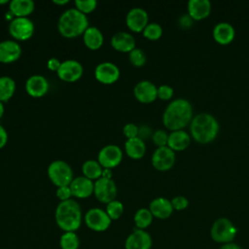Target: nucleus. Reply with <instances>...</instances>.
Masks as SVG:
<instances>
[{
	"label": "nucleus",
	"mask_w": 249,
	"mask_h": 249,
	"mask_svg": "<svg viewBox=\"0 0 249 249\" xmlns=\"http://www.w3.org/2000/svg\"><path fill=\"white\" fill-rule=\"evenodd\" d=\"M193 120V107L189 100L177 98L171 101L163 111L162 123L171 130H181L191 124Z\"/></svg>",
	"instance_id": "f257e3e1"
},
{
	"label": "nucleus",
	"mask_w": 249,
	"mask_h": 249,
	"mask_svg": "<svg viewBox=\"0 0 249 249\" xmlns=\"http://www.w3.org/2000/svg\"><path fill=\"white\" fill-rule=\"evenodd\" d=\"M57 227L63 231H76L82 224L83 215L80 204L74 199L60 201L54 211Z\"/></svg>",
	"instance_id": "f03ea898"
},
{
	"label": "nucleus",
	"mask_w": 249,
	"mask_h": 249,
	"mask_svg": "<svg viewBox=\"0 0 249 249\" xmlns=\"http://www.w3.org/2000/svg\"><path fill=\"white\" fill-rule=\"evenodd\" d=\"M89 26L87 15L76 8L65 10L57 21V30L65 38H75L83 35Z\"/></svg>",
	"instance_id": "7ed1b4c3"
},
{
	"label": "nucleus",
	"mask_w": 249,
	"mask_h": 249,
	"mask_svg": "<svg viewBox=\"0 0 249 249\" xmlns=\"http://www.w3.org/2000/svg\"><path fill=\"white\" fill-rule=\"evenodd\" d=\"M190 131L192 137L200 144L212 142L219 132V123L216 118L209 113H199L196 115L191 124Z\"/></svg>",
	"instance_id": "20e7f679"
},
{
	"label": "nucleus",
	"mask_w": 249,
	"mask_h": 249,
	"mask_svg": "<svg viewBox=\"0 0 249 249\" xmlns=\"http://www.w3.org/2000/svg\"><path fill=\"white\" fill-rule=\"evenodd\" d=\"M50 181L58 187L69 186L74 179L73 170L68 162L62 160H55L52 161L47 169Z\"/></svg>",
	"instance_id": "39448f33"
},
{
	"label": "nucleus",
	"mask_w": 249,
	"mask_h": 249,
	"mask_svg": "<svg viewBox=\"0 0 249 249\" xmlns=\"http://www.w3.org/2000/svg\"><path fill=\"white\" fill-rule=\"evenodd\" d=\"M237 233V229L228 218L222 217L217 219L210 230L211 238L222 244L232 242Z\"/></svg>",
	"instance_id": "423d86ee"
},
{
	"label": "nucleus",
	"mask_w": 249,
	"mask_h": 249,
	"mask_svg": "<svg viewBox=\"0 0 249 249\" xmlns=\"http://www.w3.org/2000/svg\"><path fill=\"white\" fill-rule=\"evenodd\" d=\"M84 222L89 230L96 232H102L109 229L112 220L104 209L92 207L86 212Z\"/></svg>",
	"instance_id": "0eeeda50"
},
{
	"label": "nucleus",
	"mask_w": 249,
	"mask_h": 249,
	"mask_svg": "<svg viewBox=\"0 0 249 249\" xmlns=\"http://www.w3.org/2000/svg\"><path fill=\"white\" fill-rule=\"evenodd\" d=\"M8 30L16 41H26L33 36L35 25L28 18H14L9 23Z\"/></svg>",
	"instance_id": "6e6552de"
},
{
	"label": "nucleus",
	"mask_w": 249,
	"mask_h": 249,
	"mask_svg": "<svg viewBox=\"0 0 249 249\" xmlns=\"http://www.w3.org/2000/svg\"><path fill=\"white\" fill-rule=\"evenodd\" d=\"M118 193L117 185L112 178L101 177L94 181L93 195L95 198L101 203H109L116 199Z\"/></svg>",
	"instance_id": "1a4fd4ad"
},
{
	"label": "nucleus",
	"mask_w": 249,
	"mask_h": 249,
	"mask_svg": "<svg viewBox=\"0 0 249 249\" xmlns=\"http://www.w3.org/2000/svg\"><path fill=\"white\" fill-rule=\"evenodd\" d=\"M123 160V151L115 144L102 147L97 154V161L103 168L112 169L117 167Z\"/></svg>",
	"instance_id": "9d476101"
},
{
	"label": "nucleus",
	"mask_w": 249,
	"mask_h": 249,
	"mask_svg": "<svg viewBox=\"0 0 249 249\" xmlns=\"http://www.w3.org/2000/svg\"><path fill=\"white\" fill-rule=\"evenodd\" d=\"M84 73V67L81 62L76 59H66L56 71L58 78L67 83H74L80 80Z\"/></svg>",
	"instance_id": "9b49d317"
},
{
	"label": "nucleus",
	"mask_w": 249,
	"mask_h": 249,
	"mask_svg": "<svg viewBox=\"0 0 249 249\" xmlns=\"http://www.w3.org/2000/svg\"><path fill=\"white\" fill-rule=\"evenodd\" d=\"M121 75L119 67L111 61H102L94 68V78L101 84L112 85L116 83Z\"/></svg>",
	"instance_id": "f8f14e48"
},
{
	"label": "nucleus",
	"mask_w": 249,
	"mask_h": 249,
	"mask_svg": "<svg viewBox=\"0 0 249 249\" xmlns=\"http://www.w3.org/2000/svg\"><path fill=\"white\" fill-rule=\"evenodd\" d=\"M175 152L167 146L157 148L152 155V165L159 171H167L175 163Z\"/></svg>",
	"instance_id": "ddd939ff"
},
{
	"label": "nucleus",
	"mask_w": 249,
	"mask_h": 249,
	"mask_svg": "<svg viewBox=\"0 0 249 249\" xmlns=\"http://www.w3.org/2000/svg\"><path fill=\"white\" fill-rule=\"evenodd\" d=\"M148 23L149 16L143 8H131L125 16V24L133 32H142Z\"/></svg>",
	"instance_id": "4468645a"
},
{
	"label": "nucleus",
	"mask_w": 249,
	"mask_h": 249,
	"mask_svg": "<svg viewBox=\"0 0 249 249\" xmlns=\"http://www.w3.org/2000/svg\"><path fill=\"white\" fill-rule=\"evenodd\" d=\"M133 95L141 103H152L158 98V88L154 83L143 80L134 86Z\"/></svg>",
	"instance_id": "2eb2a0df"
},
{
	"label": "nucleus",
	"mask_w": 249,
	"mask_h": 249,
	"mask_svg": "<svg viewBox=\"0 0 249 249\" xmlns=\"http://www.w3.org/2000/svg\"><path fill=\"white\" fill-rule=\"evenodd\" d=\"M152 237L145 230H134L124 241V249H151Z\"/></svg>",
	"instance_id": "dca6fc26"
},
{
	"label": "nucleus",
	"mask_w": 249,
	"mask_h": 249,
	"mask_svg": "<svg viewBox=\"0 0 249 249\" xmlns=\"http://www.w3.org/2000/svg\"><path fill=\"white\" fill-rule=\"evenodd\" d=\"M49 81L47 78L40 74L30 76L25 82V90L28 95L39 98L44 96L49 91Z\"/></svg>",
	"instance_id": "f3484780"
},
{
	"label": "nucleus",
	"mask_w": 249,
	"mask_h": 249,
	"mask_svg": "<svg viewBox=\"0 0 249 249\" xmlns=\"http://www.w3.org/2000/svg\"><path fill=\"white\" fill-rule=\"evenodd\" d=\"M21 55V47L16 40H4L0 42V62L13 63Z\"/></svg>",
	"instance_id": "a211bd4d"
},
{
	"label": "nucleus",
	"mask_w": 249,
	"mask_h": 249,
	"mask_svg": "<svg viewBox=\"0 0 249 249\" xmlns=\"http://www.w3.org/2000/svg\"><path fill=\"white\" fill-rule=\"evenodd\" d=\"M69 187L73 196L77 198H87L93 194L94 182L82 175L75 177Z\"/></svg>",
	"instance_id": "6ab92c4d"
},
{
	"label": "nucleus",
	"mask_w": 249,
	"mask_h": 249,
	"mask_svg": "<svg viewBox=\"0 0 249 249\" xmlns=\"http://www.w3.org/2000/svg\"><path fill=\"white\" fill-rule=\"evenodd\" d=\"M112 48L121 53H129L136 48V42L132 34L125 31L116 32L110 40Z\"/></svg>",
	"instance_id": "aec40b11"
},
{
	"label": "nucleus",
	"mask_w": 249,
	"mask_h": 249,
	"mask_svg": "<svg viewBox=\"0 0 249 249\" xmlns=\"http://www.w3.org/2000/svg\"><path fill=\"white\" fill-rule=\"evenodd\" d=\"M149 210L154 217L163 220L169 218L174 209L172 207L171 200L165 197H156L150 202Z\"/></svg>",
	"instance_id": "412c9836"
},
{
	"label": "nucleus",
	"mask_w": 249,
	"mask_h": 249,
	"mask_svg": "<svg viewBox=\"0 0 249 249\" xmlns=\"http://www.w3.org/2000/svg\"><path fill=\"white\" fill-rule=\"evenodd\" d=\"M211 13V3L208 0H190L188 2V14L194 20L206 18Z\"/></svg>",
	"instance_id": "4be33fe9"
},
{
	"label": "nucleus",
	"mask_w": 249,
	"mask_h": 249,
	"mask_svg": "<svg viewBox=\"0 0 249 249\" xmlns=\"http://www.w3.org/2000/svg\"><path fill=\"white\" fill-rule=\"evenodd\" d=\"M235 36L233 26L229 22H219L213 28V38L221 45H228L231 43Z\"/></svg>",
	"instance_id": "5701e85b"
},
{
	"label": "nucleus",
	"mask_w": 249,
	"mask_h": 249,
	"mask_svg": "<svg viewBox=\"0 0 249 249\" xmlns=\"http://www.w3.org/2000/svg\"><path fill=\"white\" fill-rule=\"evenodd\" d=\"M190 142L191 137L185 130H174L168 134L167 147L174 152H180L186 150Z\"/></svg>",
	"instance_id": "b1692460"
},
{
	"label": "nucleus",
	"mask_w": 249,
	"mask_h": 249,
	"mask_svg": "<svg viewBox=\"0 0 249 249\" xmlns=\"http://www.w3.org/2000/svg\"><path fill=\"white\" fill-rule=\"evenodd\" d=\"M82 36L85 46L91 51H96L103 45V34L101 30L96 26H89Z\"/></svg>",
	"instance_id": "393cba45"
},
{
	"label": "nucleus",
	"mask_w": 249,
	"mask_h": 249,
	"mask_svg": "<svg viewBox=\"0 0 249 249\" xmlns=\"http://www.w3.org/2000/svg\"><path fill=\"white\" fill-rule=\"evenodd\" d=\"M34 9L35 4L32 0H12L9 3L10 13L15 18H28Z\"/></svg>",
	"instance_id": "a878e982"
},
{
	"label": "nucleus",
	"mask_w": 249,
	"mask_h": 249,
	"mask_svg": "<svg viewBox=\"0 0 249 249\" xmlns=\"http://www.w3.org/2000/svg\"><path fill=\"white\" fill-rule=\"evenodd\" d=\"M124 151L130 159L140 160L144 157L146 153L145 142L140 137L126 139V141L124 142Z\"/></svg>",
	"instance_id": "bb28decb"
},
{
	"label": "nucleus",
	"mask_w": 249,
	"mask_h": 249,
	"mask_svg": "<svg viewBox=\"0 0 249 249\" xmlns=\"http://www.w3.org/2000/svg\"><path fill=\"white\" fill-rule=\"evenodd\" d=\"M103 169L104 168L95 160H88L82 164L83 176L92 181H96L97 179L102 177Z\"/></svg>",
	"instance_id": "cd10ccee"
},
{
	"label": "nucleus",
	"mask_w": 249,
	"mask_h": 249,
	"mask_svg": "<svg viewBox=\"0 0 249 249\" xmlns=\"http://www.w3.org/2000/svg\"><path fill=\"white\" fill-rule=\"evenodd\" d=\"M16 91V82L9 76L0 77V101L7 102Z\"/></svg>",
	"instance_id": "c85d7f7f"
},
{
	"label": "nucleus",
	"mask_w": 249,
	"mask_h": 249,
	"mask_svg": "<svg viewBox=\"0 0 249 249\" xmlns=\"http://www.w3.org/2000/svg\"><path fill=\"white\" fill-rule=\"evenodd\" d=\"M153 218L154 216L152 215L149 208L142 207L135 212L133 216V221L138 230H145L152 224Z\"/></svg>",
	"instance_id": "c756f323"
},
{
	"label": "nucleus",
	"mask_w": 249,
	"mask_h": 249,
	"mask_svg": "<svg viewBox=\"0 0 249 249\" xmlns=\"http://www.w3.org/2000/svg\"><path fill=\"white\" fill-rule=\"evenodd\" d=\"M59 246L61 249H78L80 239L76 231H64L59 238Z\"/></svg>",
	"instance_id": "7c9ffc66"
},
{
	"label": "nucleus",
	"mask_w": 249,
	"mask_h": 249,
	"mask_svg": "<svg viewBox=\"0 0 249 249\" xmlns=\"http://www.w3.org/2000/svg\"><path fill=\"white\" fill-rule=\"evenodd\" d=\"M143 36L151 41L159 40L162 35V28L157 22H149L142 31Z\"/></svg>",
	"instance_id": "2f4dec72"
},
{
	"label": "nucleus",
	"mask_w": 249,
	"mask_h": 249,
	"mask_svg": "<svg viewBox=\"0 0 249 249\" xmlns=\"http://www.w3.org/2000/svg\"><path fill=\"white\" fill-rule=\"evenodd\" d=\"M105 211L112 221L118 220L122 217L124 213V204L120 200L114 199L106 204Z\"/></svg>",
	"instance_id": "473e14b6"
},
{
	"label": "nucleus",
	"mask_w": 249,
	"mask_h": 249,
	"mask_svg": "<svg viewBox=\"0 0 249 249\" xmlns=\"http://www.w3.org/2000/svg\"><path fill=\"white\" fill-rule=\"evenodd\" d=\"M128 59L130 63L135 67H141L146 63L147 57L143 50L139 48H134L128 53Z\"/></svg>",
	"instance_id": "72a5a7b5"
},
{
	"label": "nucleus",
	"mask_w": 249,
	"mask_h": 249,
	"mask_svg": "<svg viewBox=\"0 0 249 249\" xmlns=\"http://www.w3.org/2000/svg\"><path fill=\"white\" fill-rule=\"evenodd\" d=\"M75 8L87 15L93 12L96 9L97 1L96 0H75Z\"/></svg>",
	"instance_id": "f704fd0d"
},
{
	"label": "nucleus",
	"mask_w": 249,
	"mask_h": 249,
	"mask_svg": "<svg viewBox=\"0 0 249 249\" xmlns=\"http://www.w3.org/2000/svg\"><path fill=\"white\" fill-rule=\"evenodd\" d=\"M152 140L156 146L159 147H164L167 146V140H168V134L163 129H157L152 134Z\"/></svg>",
	"instance_id": "c9c22d12"
},
{
	"label": "nucleus",
	"mask_w": 249,
	"mask_h": 249,
	"mask_svg": "<svg viewBox=\"0 0 249 249\" xmlns=\"http://www.w3.org/2000/svg\"><path fill=\"white\" fill-rule=\"evenodd\" d=\"M123 133L126 137V139L138 137L139 127L133 123H127L123 127Z\"/></svg>",
	"instance_id": "e433bc0d"
},
{
	"label": "nucleus",
	"mask_w": 249,
	"mask_h": 249,
	"mask_svg": "<svg viewBox=\"0 0 249 249\" xmlns=\"http://www.w3.org/2000/svg\"><path fill=\"white\" fill-rule=\"evenodd\" d=\"M171 204L174 210H184L189 205V200L184 196H177L171 199Z\"/></svg>",
	"instance_id": "4c0bfd02"
},
{
	"label": "nucleus",
	"mask_w": 249,
	"mask_h": 249,
	"mask_svg": "<svg viewBox=\"0 0 249 249\" xmlns=\"http://www.w3.org/2000/svg\"><path fill=\"white\" fill-rule=\"evenodd\" d=\"M173 96V89L168 85H161L158 88V98L169 100Z\"/></svg>",
	"instance_id": "58836bf2"
},
{
	"label": "nucleus",
	"mask_w": 249,
	"mask_h": 249,
	"mask_svg": "<svg viewBox=\"0 0 249 249\" xmlns=\"http://www.w3.org/2000/svg\"><path fill=\"white\" fill-rule=\"evenodd\" d=\"M55 195L56 197L60 200V201H64V200H68L71 199L72 196V192L69 186H64V187H58L55 191Z\"/></svg>",
	"instance_id": "ea45409f"
},
{
	"label": "nucleus",
	"mask_w": 249,
	"mask_h": 249,
	"mask_svg": "<svg viewBox=\"0 0 249 249\" xmlns=\"http://www.w3.org/2000/svg\"><path fill=\"white\" fill-rule=\"evenodd\" d=\"M193 21L194 19L189 16V14H185V15H182L180 18H179V25L183 28H190L192 25H193Z\"/></svg>",
	"instance_id": "a19ab883"
},
{
	"label": "nucleus",
	"mask_w": 249,
	"mask_h": 249,
	"mask_svg": "<svg viewBox=\"0 0 249 249\" xmlns=\"http://www.w3.org/2000/svg\"><path fill=\"white\" fill-rule=\"evenodd\" d=\"M60 64H61V61H60L58 58H56V57H52V58H50V59L48 60V62H47V67H48V69L56 72V71L58 70Z\"/></svg>",
	"instance_id": "79ce46f5"
},
{
	"label": "nucleus",
	"mask_w": 249,
	"mask_h": 249,
	"mask_svg": "<svg viewBox=\"0 0 249 249\" xmlns=\"http://www.w3.org/2000/svg\"><path fill=\"white\" fill-rule=\"evenodd\" d=\"M8 142V133L5 127L0 124V149L4 148Z\"/></svg>",
	"instance_id": "37998d69"
},
{
	"label": "nucleus",
	"mask_w": 249,
	"mask_h": 249,
	"mask_svg": "<svg viewBox=\"0 0 249 249\" xmlns=\"http://www.w3.org/2000/svg\"><path fill=\"white\" fill-rule=\"evenodd\" d=\"M152 134H153V132H152V130H151V128H150L149 126L144 125V126L139 127L138 137H140L141 139H143V138H147V137H149L150 135L152 136Z\"/></svg>",
	"instance_id": "c03bdc74"
},
{
	"label": "nucleus",
	"mask_w": 249,
	"mask_h": 249,
	"mask_svg": "<svg viewBox=\"0 0 249 249\" xmlns=\"http://www.w3.org/2000/svg\"><path fill=\"white\" fill-rule=\"evenodd\" d=\"M219 249H242V248L239 245H237L236 243L230 242V243L223 244Z\"/></svg>",
	"instance_id": "a18cd8bd"
},
{
	"label": "nucleus",
	"mask_w": 249,
	"mask_h": 249,
	"mask_svg": "<svg viewBox=\"0 0 249 249\" xmlns=\"http://www.w3.org/2000/svg\"><path fill=\"white\" fill-rule=\"evenodd\" d=\"M102 177H105V178H112L111 169L104 168V169H103V173H102Z\"/></svg>",
	"instance_id": "49530a36"
},
{
	"label": "nucleus",
	"mask_w": 249,
	"mask_h": 249,
	"mask_svg": "<svg viewBox=\"0 0 249 249\" xmlns=\"http://www.w3.org/2000/svg\"><path fill=\"white\" fill-rule=\"evenodd\" d=\"M53 3L56 5H65L67 3H69L68 0H53Z\"/></svg>",
	"instance_id": "de8ad7c7"
},
{
	"label": "nucleus",
	"mask_w": 249,
	"mask_h": 249,
	"mask_svg": "<svg viewBox=\"0 0 249 249\" xmlns=\"http://www.w3.org/2000/svg\"><path fill=\"white\" fill-rule=\"evenodd\" d=\"M4 113H5V107H4V103L0 101V119L3 117Z\"/></svg>",
	"instance_id": "09e8293b"
},
{
	"label": "nucleus",
	"mask_w": 249,
	"mask_h": 249,
	"mask_svg": "<svg viewBox=\"0 0 249 249\" xmlns=\"http://www.w3.org/2000/svg\"><path fill=\"white\" fill-rule=\"evenodd\" d=\"M6 3H10V1H8V0H0V4H6Z\"/></svg>",
	"instance_id": "8fccbe9b"
}]
</instances>
